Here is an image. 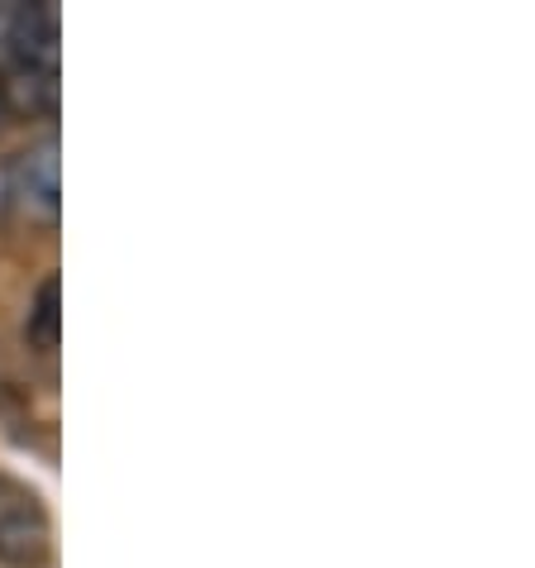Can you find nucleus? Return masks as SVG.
Listing matches in <instances>:
<instances>
[{
	"mask_svg": "<svg viewBox=\"0 0 535 568\" xmlns=\"http://www.w3.org/2000/svg\"><path fill=\"white\" fill-rule=\"evenodd\" d=\"M6 24H10V6H0V43H6Z\"/></svg>",
	"mask_w": 535,
	"mask_h": 568,
	"instance_id": "39448f33",
	"label": "nucleus"
},
{
	"mask_svg": "<svg viewBox=\"0 0 535 568\" xmlns=\"http://www.w3.org/2000/svg\"><path fill=\"white\" fill-rule=\"evenodd\" d=\"M53 516L43 497L14 473H0V568H49Z\"/></svg>",
	"mask_w": 535,
	"mask_h": 568,
	"instance_id": "f03ea898",
	"label": "nucleus"
},
{
	"mask_svg": "<svg viewBox=\"0 0 535 568\" xmlns=\"http://www.w3.org/2000/svg\"><path fill=\"white\" fill-rule=\"evenodd\" d=\"M58 329H62V315H58V277H43L39 292H34V306H29V349L39 354H53L58 349Z\"/></svg>",
	"mask_w": 535,
	"mask_h": 568,
	"instance_id": "20e7f679",
	"label": "nucleus"
},
{
	"mask_svg": "<svg viewBox=\"0 0 535 568\" xmlns=\"http://www.w3.org/2000/svg\"><path fill=\"white\" fill-rule=\"evenodd\" d=\"M6 120H10V105H6V97H0V130H6Z\"/></svg>",
	"mask_w": 535,
	"mask_h": 568,
	"instance_id": "423d86ee",
	"label": "nucleus"
},
{
	"mask_svg": "<svg viewBox=\"0 0 535 568\" xmlns=\"http://www.w3.org/2000/svg\"><path fill=\"white\" fill-rule=\"evenodd\" d=\"M58 6H10L6 43H0V97L10 115H53L58 110Z\"/></svg>",
	"mask_w": 535,
	"mask_h": 568,
	"instance_id": "f257e3e1",
	"label": "nucleus"
},
{
	"mask_svg": "<svg viewBox=\"0 0 535 568\" xmlns=\"http://www.w3.org/2000/svg\"><path fill=\"white\" fill-rule=\"evenodd\" d=\"M6 201L10 211L29 220V225H58V211H62V186H58V139H39V144L20 149L6 163Z\"/></svg>",
	"mask_w": 535,
	"mask_h": 568,
	"instance_id": "7ed1b4c3",
	"label": "nucleus"
}]
</instances>
